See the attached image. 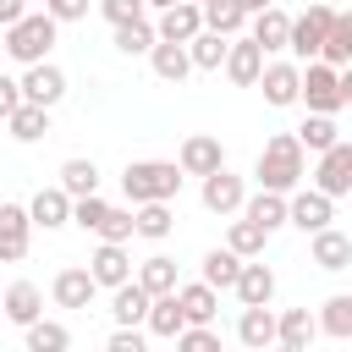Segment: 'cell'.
Instances as JSON below:
<instances>
[{
  "label": "cell",
  "instance_id": "1",
  "mask_svg": "<svg viewBox=\"0 0 352 352\" xmlns=\"http://www.w3.org/2000/svg\"><path fill=\"white\" fill-rule=\"evenodd\" d=\"M253 176H258V187H270V192H297V182H302V138H297V132H275V138L258 148Z\"/></svg>",
  "mask_w": 352,
  "mask_h": 352
},
{
  "label": "cell",
  "instance_id": "2",
  "mask_svg": "<svg viewBox=\"0 0 352 352\" xmlns=\"http://www.w3.org/2000/svg\"><path fill=\"white\" fill-rule=\"evenodd\" d=\"M182 165L176 160H132L126 170H121V192L132 198V204H154V198H176L182 192Z\"/></svg>",
  "mask_w": 352,
  "mask_h": 352
},
{
  "label": "cell",
  "instance_id": "3",
  "mask_svg": "<svg viewBox=\"0 0 352 352\" xmlns=\"http://www.w3.org/2000/svg\"><path fill=\"white\" fill-rule=\"evenodd\" d=\"M55 16L50 11H28L22 22H11L6 28V55L11 60H22V66H38L44 55H50V44H55Z\"/></svg>",
  "mask_w": 352,
  "mask_h": 352
},
{
  "label": "cell",
  "instance_id": "4",
  "mask_svg": "<svg viewBox=\"0 0 352 352\" xmlns=\"http://www.w3.org/2000/svg\"><path fill=\"white\" fill-rule=\"evenodd\" d=\"M302 104L319 110V116L346 110V99H341V66H330V60H308V72H302Z\"/></svg>",
  "mask_w": 352,
  "mask_h": 352
},
{
  "label": "cell",
  "instance_id": "5",
  "mask_svg": "<svg viewBox=\"0 0 352 352\" xmlns=\"http://www.w3.org/2000/svg\"><path fill=\"white\" fill-rule=\"evenodd\" d=\"M330 22H336V11L330 6H308L302 16H292V55L297 60H319L324 55V38H330Z\"/></svg>",
  "mask_w": 352,
  "mask_h": 352
},
{
  "label": "cell",
  "instance_id": "6",
  "mask_svg": "<svg viewBox=\"0 0 352 352\" xmlns=\"http://www.w3.org/2000/svg\"><path fill=\"white\" fill-rule=\"evenodd\" d=\"M314 187L330 192V198H346L352 192V143H330L314 165Z\"/></svg>",
  "mask_w": 352,
  "mask_h": 352
},
{
  "label": "cell",
  "instance_id": "7",
  "mask_svg": "<svg viewBox=\"0 0 352 352\" xmlns=\"http://www.w3.org/2000/svg\"><path fill=\"white\" fill-rule=\"evenodd\" d=\"M33 242V214L22 204H0V264H22Z\"/></svg>",
  "mask_w": 352,
  "mask_h": 352
},
{
  "label": "cell",
  "instance_id": "8",
  "mask_svg": "<svg viewBox=\"0 0 352 352\" xmlns=\"http://www.w3.org/2000/svg\"><path fill=\"white\" fill-rule=\"evenodd\" d=\"M226 77L236 82V88H258V77H264V44L248 33V38H231V50H226Z\"/></svg>",
  "mask_w": 352,
  "mask_h": 352
},
{
  "label": "cell",
  "instance_id": "9",
  "mask_svg": "<svg viewBox=\"0 0 352 352\" xmlns=\"http://www.w3.org/2000/svg\"><path fill=\"white\" fill-rule=\"evenodd\" d=\"M242 204H248V187H242V176H236V170H226V165H220V170H209V176H204V209H209V214H236Z\"/></svg>",
  "mask_w": 352,
  "mask_h": 352
},
{
  "label": "cell",
  "instance_id": "10",
  "mask_svg": "<svg viewBox=\"0 0 352 352\" xmlns=\"http://www.w3.org/2000/svg\"><path fill=\"white\" fill-rule=\"evenodd\" d=\"M258 88H264V104L286 110V104H297V99H302V66H292V60H275V66H264Z\"/></svg>",
  "mask_w": 352,
  "mask_h": 352
},
{
  "label": "cell",
  "instance_id": "11",
  "mask_svg": "<svg viewBox=\"0 0 352 352\" xmlns=\"http://www.w3.org/2000/svg\"><path fill=\"white\" fill-rule=\"evenodd\" d=\"M236 341L242 346H280V314H270V302H253V308H242V319H236Z\"/></svg>",
  "mask_w": 352,
  "mask_h": 352
},
{
  "label": "cell",
  "instance_id": "12",
  "mask_svg": "<svg viewBox=\"0 0 352 352\" xmlns=\"http://www.w3.org/2000/svg\"><path fill=\"white\" fill-rule=\"evenodd\" d=\"M160 38H176V44H187V38H198L204 33V6L198 0H176V6H165L160 11Z\"/></svg>",
  "mask_w": 352,
  "mask_h": 352
},
{
  "label": "cell",
  "instance_id": "13",
  "mask_svg": "<svg viewBox=\"0 0 352 352\" xmlns=\"http://www.w3.org/2000/svg\"><path fill=\"white\" fill-rule=\"evenodd\" d=\"M176 165H182L187 176H209V170H220V165H226V148H220V138H209V132H192V138L182 143Z\"/></svg>",
  "mask_w": 352,
  "mask_h": 352
},
{
  "label": "cell",
  "instance_id": "14",
  "mask_svg": "<svg viewBox=\"0 0 352 352\" xmlns=\"http://www.w3.org/2000/svg\"><path fill=\"white\" fill-rule=\"evenodd\" d=\"M22 99H33V104H60V99H66V72L50 66V60L28 66V77H22Z\"/></svg>",
  "mask_w": 352,
  "mask_h": 352
},
{
  "label": "cell",
  "instance_id": "15",
  "mask_svg": "<svg viewBox=\"0 0 352 352\" xmlns=\"http://www.w3.org/2000/svg\"><path fill=\"white\" fill-rule=\"evenodd\" d=\"M330 204H336V198H330V192H319V187L292 192V220H286V226H297V231H308V236H314V231H324V226H330Z\"/></svg>",
  "mask_w": 352,
  "mask_h": 352
},
{
  "label": "cell",
  "instance_id": "16",
  "mask_svg": "<svg viewBox=\"0 0 352 352\" xmlns=\"http://www.w3.org/2000/svg\"><path fill=\"white\" fill-rule=\"evenodd\" d=\"M182 324H187V308H182V297H176V292H160V297L148 302V319H143V330H148V336H160V341H176V336H182Z\"/></svg>",
  "mask_w": 352,
  "mask_h": 352
},
{
  "label": "cell",
  "instance_id": "17",
  "mask_svg": "<svg viewBox=\"0 0 352 352\" xmlns=\"http://www.w3.org/2000/svg\"><path fill=\"white\" fill-rule=\"evenodd\" d=\"M88 270H94V280L99 286H121V280H132V258H126V242H99V253L88 258Z\"/></svg>",
  "mask_w": 352,
  "mask_h": 352
},
{
  "label": "cell",
  "instance_id": "18",
  "mask_svg": "<svg viewBox=\"0 0 352 352\" xmlns=\"http://www.w3.org/2000/svg\"><path fill=\"white\" fill-rule=\"evenodd\" d=\"M94 292H99V280H94V270H60L55 275V286H50V297L60 302V308H88L94 302Z\"/></svg>",
  "mask_w": 352,
  "mask_h": 352
},
{
  "label": "cell",
  "instance_id": "19",
  "mask_svg": "<svg viewBox=\"0 0 352 352\" xmlns=\"http://www.w3.org/2000/svg\"><path fill=\"white\" fill-rule=\"evenodd\" d=\"M0 308H6V319H11V324H22V330H28L33 319H44V292H38L33 280H11Z\"/></svg>",
  "mask_w": 352,
  "mask_h": 352
},
{
  "label": "cell",
  "instance_id": "20",
  "mask_svg": "<svg viewBox=\"0 0 352 352\" xmlns=\"http://www.w3.org/2000/svg\"><path fill=\"white\" fill-rule=\"evenodd\" d=\"M28 214H33V226L55 231V226H66V220H72V192H66V187H38V192H33V204H28Z\"/></svg>",
  "mask_w": 352,
  "mask_h": 352
},
{
  "label": "cell",
  "instance_id": "21",
  "mask_svg": "<svg viewBox=\"0 0 352 352\" xmlns=\"http://www.w3.org/2000/svg\"><path fill=\"white\" fill-rule=\"evenodd\" d=\"M242 214H248V220H258L264 231H280V226L292 220V198H286V192H270V187H258V192L242 204Z\"/></svg>",
  "mask_w": 352,
  "mask_h": 352
},
{
  "label": "cell",
  "instance_id": "22",
  "mask_svg": "<svg viewBox=\"0 0 352 352\" xmlns=\"http://www.w3.org/2000/svg\"><path fill=\"white\" fill-rule=\"evenodd\" d=\"M148 302H154V292L143 280H121L116 297H110V314H116V324H143L148 319Z\"/></svg>",
  "mask_w": 352,
  "mask_h": 352
},
{
  "label": "cell",
  "instance_id": "23",
  "mask_svg": "<svg viewBox=\"0 0 352 352\" xmlns=\"http://www.w3.org/2000/svg\"><path fill=\"white\" fill-rule=\"evenodd\" d=\"M253 38L264 44V55L286 50V44H292V16H286L280 6H264V11H253Z\"/></svg>",
  "mask_w": 352,
  "mask_h": 352
},
{
  "label": "cell",
  "instance_id": "24",
  "mask_svg": "<svg viewBox=\"0 0 352 352\" xmlns=\"http://www.w3.org/2000/svg\"><path fill=\"white\" fill-rule=\"evenodd\" d=\"M236 297H242V308H253V302H270L275 297V270L270 264H253V258H242V275H236V286H231Z\"/></svg>",
  "mask_w": 352,
  "mask_h": 352
},
{
  "label": "cell",
  "instance_id": "25",
  "mask_svg": "<svg viewBox=\"0 0 352 352\" xmlns=\"http://www.w3.org/2000/svg\"><path fill=\"white\" fill-rule=\"evenodd\" d=\"M148 60H154V77H165V82H182V77L192 72V50L176 44V38H160V44L148 50Z\"/></svg>",
  "mask_w": 352,
  "mask_h": 352
},
{
  "label": "cell",
  "instance_id": "26",
  "mask_svg": "<svg viewBox=\"0 0 352 352\" xmlns=\"http://www.w3.org/2000/svg\"><path fill=\"white\" fill-rule=\"evenodd\" d=\"M6 126H11V138H16V143H38V138L50 132V104H33V99H22V104L6 116Z\"/></svg>",
  "mask_w": 352,
  "mask_h": 352
},
{
  "label": "cell",
  "instance_id": "27",
  "mask_svg": "<svg viewBox=\"0 0 352 352\" xmlns=\"http://www.w3.org/2000/svg\"><path fill=\"white\" fill-rule=\"evenodd\" d=\"M314 264H319V270H346V264H352V236L336 231V226L314 231Z\"/></svg>",
  "mask_w": 352,
  "mask_h": 352
},
{
  "label": "cell",
  "instance_id": "28",
  "mask_svg": "<svg viewBox=\"0 0 352 352\" xmlns=\"http://www.w3.org/2000/svg\"><path fill=\"white\" fill-rule=\"evenodd\" d=\"M236 275H242V253H236V248H209V253H204V280H209L214 292H231Z\"/></svg>",
  "mask_w": 352,
  "mask_h": 352
},
{
  "label": "cell",
  "instance_id": "29",
  "mask_svg": "<svg viewBox=\"0 0 352 352\" xmlns=\"http://www.w3.org/2000/svg\"><path fill=\"white\" fill-rule=\"evenodd\" d=\"M314 336H319V314H308V308H286L280 314V346L286 352H308Z\"/></svg>",
  "mask_w": 352,
  "mask_h": 352
},
{
  "label": "cell",
  "instance_id": "30",
  "mask_svg": "<svg viewBox=\"0 0 352 352\" xmlns=\"http://www.w3.org/2000/svg\"><path fill=\"white\" fill-rule=\"evenodd\" d=\"M187 50H192V66H198V72H220V66H226L231 38H226V33H214V28H204L198 38H187Z\"/></svg>",
  "mask_w": 352,
  "mask_h": 352
},
{
  "label": "cell",
  "instance_id": "31",
  "mask_svg": "<svg viewBox=\"0 0 352 352\" xmlns=\"http://www.w3.org/2000/svg\"><path fill=\"white\" fill-rule=\"evenodd\" d=\"M132 214H138V236H148V242H165L170 226H176V214H170L165 198H154V204H132Z\"/></svg>",
  "mask_w": 352,
  "mask_h": 352
},
{
  "label": "cell",
  "instance_id": "32",
  "mask_svg": "<svg viewBox=\"0 0 352 352\" xmlns=\"http://www.w3.org/2000/svg\"><path fill=\"white\" fill-rule=\"evenodd\" d=\"M319 336H336V341H352V292H336L324 308H319Z\"/></svg>",
  "mask_w": 352,
  "mask_h": 352
},
{
  "label": "cell",
  "instance_id": "33",
  "mask_svg": "<svg viewBox=\"0 0 352 352\" xmlns=\"http://www.w3.org/2000/svg\"><path fill=\"white\" fill-rule=\"evenodd\" d=\"M154 44H160V28H154L148 16L116 28V50H121V55H143V50H154Z\"/></svg>",
  "mask_w": 352,
  "mask_h": 352
},
{
  "label": "cell",
  "instance_id": "34",
  "mask_svg": "<svg viewBox=\"0 0 352 352\" xmlns=\"http://www.w3.org/2000/svg\"><path fill=\"white\" fill-rule=\"evenodd\" d=\"M297 138H302V148H308V154H324L330 143H341V132H336V116H319V110H308V121L297 126Z\"/></svg>",
  "mask_w": 352,
  "mask_h": 352
},
{
  "label": "cell",
  "instance_id": "35",
  "mask_svg": "<svg viewBox=\"0 0 352 352\" xmlns=\"http://www.w3.org/2000/svg\"><path fill=\"white\" fill-rule=\"evenodd\" d=\"M182 308H187V324H209L214 319V286L209 280H192V286H176Z\"/></svg>",
  "mask_w": 352,
  "mask_h": 352
},
{
  "label": "cell",
  "instance_id": "36",
  "mask_svg": "<svg viewBox=\"0 0 352 352\" xmlns=\"http://www.w3.org/2000/svg\"><path fill=\"white\" fill-rule=\"evenodd\" d=\"M319 60H330V66H352V11H336V22H330V38H324V55Z\"/></svg>",
  "mask_w": 352,
  "mask_h": 352
},
{
  "label": "cell",
  "instance_id": "37",
  "mask_svg": "<svg viewBox=\"0 0 352 352\" xmlns=\"http://www.w3.org/2000/svg\"><path fill=\"white\" fill-rule=\"evenodd\" d=\"M60 187H66L72 198L99 192V165H94V160H66V165H60Z\"/></svg>",
  "mask_w": 352,
  "mask_h": 352
},
{
  "label": "cell",
  "instance_id": "38",
  "mask_svg": "<svg viewBox=\"0 0 352 352\" xmlns=\"http://www.w3.org/2000/svg\"><path fill=\"white\" fill-rule=\"evenodd\" d=\"M264 242H270V231H264L258 220H248V214H242V220H231V236H226V248H236L242 258H258V253H264Z\"/></svg>",
  "mask_w": 352,
  "mask_h": 352
},
{
  "label": "cell",
  "instance_id": "39",
  "mask_svg": "<svg viewBox=\"0 0 352 352\" xmlns=\"http://www.w3.org/2000/svg\"><path fill=\"white\" fill-rule=\"evenodd\" d=\"M242 22H248V11H242L236 0H209V6H204V28H214V33H226V38H236Z\"/></svg>",
  "mask_w": 352,
  "mask_h": 352
},
{
  "label": "cell",
  "instance_id": "40",
  "mask_svg": "<svg viewBox=\"0 0 352 352\" xmlns=\"http://www.w3.org/2000/svg\"><path fill=\"white\" fill-rule=\"evenodd\" d=\"M28 346H33V352H66V346H72V330L55 324V319H33V324H28Z\"/></svg>",
  "mask_w": 352,
  "mask_h": 352
},
{
  "label": "cell",
  "instance_id": "41",
  "mask_svg": "<svg viewBox=\"0 0 352 352\" xmlns=\"http://www.w3.org/2000/svg\"><path fill=\"white\" fill-rule=\"evenodd\" d=\"M138 280L160 297V292H176V258H165V253H154V258H143V270H138Z\"/></svg>",
  "mask_w": 352,
  "mask_h": 352
},
{
  "label": "cell",
  "instance_id": "42",
  "mask_svg": "<svg viewBox=\"0 0 352 352\" xmlns=\"http://www.w3.org/2000/svg\"><path fill=\"white\" fill-rule=\"evenodd\" d=\"M126 236H138V214L110 204V214L99 220V242H126Z\"/></svg>",
  "mask_w": 352,
  "mask_h": 352
},
{
  "label": "cell",
  "instance_id": "43",
  "mask_svg": "<svg viewBox=\"0 0 352 352\" xmlns=\"http://www.w3.org/2000/svg\"><path fill=\"white\" fill-rule=\"evenodd\" d=\"M110 214V204L99 198V192H88V198H72V226H82V231H99V220Z\"/></svg>",
  "mask_w": 352,
  "mask_h": 352
},
{
  "label": "cell",
  "instance_id": "44",
  "mask_svg": "<svg viewBox=\"0 0 352 352\" xmlns=\"http://www.w3.org/2000/svg\"><path fill=\"white\" fill-rule=\"evenodd\" d=\"M176 346H182V352H214V346H220V336H214L209 324H182Z\"/></svg>",
  "mask_w": 352,
  "mask_h": 352
},
{
  "label": "cell",
  "instance_id": "45",
  "mask_svg": "<svg viewBox=\"0 0 352 352\" xmlns=\"http://www.w3.org/2000/svg\"><path fill=\"white\" fill-rule=\"evenodd\" d=\"M99 11H104L110 28H121V22H138L148 11V0H99Z\"/></svg>",
  "mask_w": 352,
  "mask_h": 352
},
{
  "label": "cell",
  "instance_id": "46",
  "mask_svg": "<svg viewBox=\"0 0 352 352\" xmlns=\"http://www.w3.org/2000/svg\"><path fill=\"white\" fill-rule=\"evenodd\" d=\"M44 11L55 22H77V16H88V0H44Z\"/></svg>",
  "mask_w": 352,
  "mask_h": 352
},
{
  "label": "cell",
  "instance_id": "47",
  "mask_svg": "<svg viewBox=\"0 0 352 352\" xmlns=\"http://www.w3.org/2000/svg\"><path fill=\"white\" fill-rule=\"evenodd\" d=\"M110 352H143V330H138V324H121V330L110 336Z\"/></svg>",
  "mask_w": 352,
  "mask_h": 352
},
{
  "label": "cell",
  "instance_id": "48",
  "mask_svg": "<svg viewBox=\"0 0 352 352\" xmlns=\"http://www.w3.org/2000/svg\"><path fill=\"white\" fill-rule=\"evenodd\" d=\"M16 104H22V82H16V77H6V72H0V121H6V116H11V110H16Z\"/></svg>",
  "mask_w": 352,
  "mask_h": 352
},
{
  "label": "cell",
  "instance_id": "49",
  "mask_svg": "<svg viewBox=\"0 0 352 352\" xmlns=\"http://www.w3.org/2000/svg\"><path fill=\"white\" fill-rule=\"evenodd\" d=\"M22 16H28V0H0V28H11Z\"/></svg>",
  "mask_w": 352,
  "mask_h": 352
},
{
  "label": "cell",
  "instance_id": "50",
  "mask_svg": "<svg viewBox=\"0 0 352 352\" xmlns=\"http://www.w3.org/2000/svg\"><path fill=\"white\" fill-rule=\"evenodd\" d=\"M341 99L352 104V66H341Z\"/></svg>",
  "mask_w": 352,
  "mask_h": 352
},
{
  "label": "cell",
  "instance_id": "51",
  "mask_svg": "<svg viewBox=\"0 0 352 352\" xmlns=\"http://www.w3.org/2000/svg\"><path fill=\"white\" fill-rule=\"evenodd\" d=\"M236 6H242V11H248V16H253V11H264V6H270V0H236Z\"/></svg>",
  "mask_w": 352,
  "mask_h": 352
},
{
  "label": "cell",
  "instance_id": "52",
  "mask_svg": "<svg viewBox=\"0 0 352 352\" xmlns=\"http://www.w3.org/2000/svg\"><path fill=\"white\" fill-rule=\"evenodd\" d=\"M148 6H154V11H165V6H176V0H148Z\"/></svg>",
  "mask_w": 352,
  "mask_h": 352
},
{
  "label": "cell",
  "instance_id": "53",
  "mask_svg": "<svg viewBox=\"0 0 352 352\" xmlns=\"http://www.w3.org/2000/svg\"><path fill=\"white\" fill-rule=\"evenodd\" d=\"M0 55H6V33H0Z\"/></svg>",
  "mask_w": 352,
  "mask_h": 352
},
{
  "label": "cell",
  "instance_id": "54",
  "mask_svg": "<svg viewBox=\"0 0 352 352\" xmlns=\"http://www.w3.org/2000/svg\"><path fill=\"white\" fill-rule=\"evenodd\" d=\"M0 302H6V292H0Z\"/></svg>",
  "mask_w": 352,
  "mask_h": 352
},
{
  "label": "cell",
  "instance_id": "55",
  "mask_svg": "<svg viewBox=\"0 0 352 352\" xmlns=\"http://www.w3.org/2000/svg\"><path fill=\"white\" fill-rule=\"evenodd\" d=\"M198 6H209V0H198Z\"/></svg>",
  "mask_w": 352,
  "mask_h": 352
}]
</instances>
